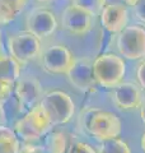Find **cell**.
Segmentation results:
<instances>
[{
	"mask_svg": "<svg viewBox=\"0 0 145 153\" xmlns=\"http://www.w3.org/2000/svg\"><path fill=\"white\" fill-rule=\"evenodd\" d=\"M93 74L98 85L112 89L124 82L126 63L122 57L113 52L101 54L93 61Z\"/></svg>",
	"mask_w": 145,
	"mask_h": 153,
	"instance_id": "1",
	"label": "cell"
},
{
	"mask_svg": "<svg viewBox=\"0 0 145 153\" xmlns=\"http://www.w3.org/2000/svg\"><path fill=\"white\" fill-rule=\"evenodd\" d=\"M83 121L87 133L101 142L111 138H118L122 131V123L117 115L104 110H90L84 115Z\"/></svg>",
	"mask_w": 145,
	"mask_h": 153,
	"instance_id": "2",
	"label": "cell"
},
{
	"mask_svg": "<svg viewBox=\"0 0 145 153\" xmlns=\"http://www.w3.org/2000/svg\"><path fill=\"white\" fill-rule=\"evenodd\" d=\"M52 126L54 125H52L50 117L38 103L37 106L27 111L26 115L16 123L14 131L18 138L28 143H32L45 137L51 130Z\"/></svg>",
	"mask_w": 145,
	"mask_h": 153,
	"instance_id": "3",
	"label": "cell"
},
{
	"mask_svg": "<svg viewBox=\"0 0 145 153\" xmlns=\"http://www.w3.org/2000/svg\"><path fill=\"white\" fill-rule=\"evenodd\" d=\"M40 106L50 117L52 125L67 124L75 114V103L70 94L60 89H54L43 94Z\"/></svg>",
	"mask_w": 145,
	"mask_h": 153,
	"instance_id": "4",
	"label": "cell"
},
{
	"mask_svg": "<svg viewBox=\"0 0 145 153\" xmlns=\"http://www.w3.org/2000/svg\"><path fill=\"white\" fill-rule=\"evenodd\" d=\"M42 52L41 40L28 31L17 32L8 38V54L22 66L37 59Z\"/></svg>",
	"mask_w": 145,
	"mask_h": 153,
	"instance_id": "5",
	"label": "cell"
},
{
	"mask_svg": "<svg viewBox=\"0 0 145 153\" xmlns=\"http://www.w3.org/2000/svg\"><path fill=\"white\" fill-rule=\"evenodd\" d=\"M116 46L124 59L141 60L145 57V28L138 25L126 26L118 33Z\"/></svg>",
	"mask_w": 145,
	"mask_h": 153,
	"instance_id": "6",
	"label": "cell"
},
{
	"mask_svg": "<svg viewBox=\"0 0 145 153\" xmlns=\"http://www.w3.org/2000/svg\"><path fill=\"white\" fill-rule=\"evenodd\" d=\"M41 64L47 73L55 75H66L76 57L66 46L54 44L47 46L41 52Z\"/></svg>",
	"mask_w": 145,
	"mask_h": 153,
	"instance_id": "7",
	"label": "cell"
},
{
	"mask_svg": "<svg viewBox=\"0 0 145 153\" xmlns=\"http://www.w3.org/2000/svg\"><path fill=\"white\" fill-rule=\"evenodd\" d=\"M94 17L76 4L67 5L61 14V26L72 36H84L90 32Z\"/></svg>",
	"mask_w": 145,
	"mask_h": 153,
	"instance_id": "8",
	"label": "cell"
},
{
	"mask_svg": "<svg viewBox=\"0 0 145 153\" xmlns=\"http://www.w3.org/2000/svg\"><path fill=\"white\" fill-rule=\"evenodd\" d=\"M14 94L21 111H30L37 106L43 96L40 80L31 75L21 76L17 80L14 84Z\"/></svg>",
	"mask_w": 145,
	"mask_h": 153,
	"instance_id": "9",
	"label": "cell"
},
{
	"mask_svg": "<svg viewBox=\"0 0 145 153\" xmlns=\"http://www.w3.org/2000/svg\"><path fill=\"white\" fill-rule=\"evenodd\" d=\"M59 23L55 13L46 8H36L28 13L26 18V28L40 40L52 36L56 32Z\"/></svg>",
	"mask_w": 145,
	"mask_h": 153,
	"instance_id": "10",
	"label": "cell"
},
{
	"mask_svg": "<svg viewBox=\"0 0 145 153\" xmlns=\"http://www.w3.org/2000/svg\"><path fill=\"white\" fill-rule=\"evenodd\" d=\"M66 76L69 79V82L81 92L94 91L95 87L98 85L93 74V61L89 57L75 59L74 64H72Z\"/></svg>",
	"mask_w": 145,
	"mask_h": 153,
	"instance_id": "11",
	"label": "cell"
},
{
	"mask_svg": "<svg viewBox=\"0 0 145 153\" xmlns=\"http://www.w3.org/2000/svg\"><path fill=\"white\" fill-rule=\"evenodd\" d=\"M111 100L118 110L132 111V110L139 108L143 102L141 88L131 82H122L112 88Z\"/></svg>",
	"mask_w": 145,
	"mask_h": 153,
	"instance_id": "12",
	"label": "cell"
},
{
	"mask_svg": "<svg viewBox=\"0 0 145 153\" xmlns=\"http://www.w3.org/2000/svg\"><path fill=\"white\" fill-rule=\"evenodd\" d=\"M101 22L109 33H120L129 23V12L122 3H107L101 12Z\"/></svg>",
	"mask_w": 145,
	"mask_h": 153,
	"instance_id": "13",
	"label": "cell"
},
{
	"mask_svg": "<svg viewBox=\"0 0 145 153\" xmlns=\"http://www.w3.org/2000/svg\"><path fill=\"white\" fill-rule=\"evenodd\" d=\"M22 65L13 56L0 52V80L16 83L21 78Z\"/></svg>",
	"mask_w": 145,
	"mask_h": 153,
	"instance_id": "14",
	"label": "cell"
},
{
	"mask_svg": "<svg viewBox=\"0 0 145 153\" xmlns=\"http://www.w3.org/2000/svg\"><path fill=\"white\" fill-rule=\"evenodd\" d=\"M28 0H0V26L12 23L24 8Z\"/></svg>",
	"mask_w": 145,
	"mask_h": 153,
	"instance_id": "15",
	"label": "cell"
},
{
	"mask_svg": "<svg viewBox=\"0 0 145 153\" xmlns=\"http://www.w3.org/2000/svg\"><path fill=\"white\" fill-rule=\"evenodd\" d=\"M21 142L16 131L7 128L0 126V153H19Z\"/></svg>",
	"mask_w": 145,
	"mask_h": 153,
	"instance_id": "16",
	"label": "cell"
},
{
	"mask_svg": "<svg viewBox=\"0 0 145 153\" xmlns=\"http://www.w3.org/2000/svg\"><path fill=\"white\" fill-rule=\"evenodd\" d=\"M98 153H131L129 144L120 138H111L102 140Z\"/></svg>",
	"mask_w": 145,
	"mask_h": 153,
	"instance_id": "17",
	"label": "cell"
},
{
	"mask_svg": "<svg viewBox=\"0 0 145 153\" xmlns=\"http://www.w3.org/2000/svg\"><path fill=\"white\" fill-rule=\"evenodd\" d=\"M45 146L55 153H65L67 148L65 134L61 131H52L50 134H46Z\"/></svg>",
	"mask_w": 145,
	"mask_h": 153,
	"instance_id": "18",
	"label": "cell"
},
{
	"mask_svg": "<svg viewBox=\"0 0 145 153\" xmlns=\"http://www.w3.org/2000/svg\"><path fill=\"white\" fill-rule=\"evenodd\" d=\"M74 4L79 5L84 10L89 12L93 17H95L102 12V9L106 4V0H74Z\"/></svg>",
	"mask_w": 145,
	"mask_h": 153,
	"instance_id": "19",
	"label": "cell"
},
{
	"mask_svg": "<svg viewBox=\"0 0 145 153\" xmlns=\"http://www.w3.org/2000/svg\"><path fill=\"white\" fill-rule=\"evenodd\" d=\"M65 153H97V152L93 147L85 142H72L66 148Z\"/></svg>",
	"mask_w": 145,
	"mask_h": 153,
	"instance_id": "20",
	"label": "cell"
},
{
	"mask_svg": "<svg viewBox=\"0 0 145 153\" xmlns=\"http://www.w3.org/2000/svg\"><path fill=\"white\" fill-rule=\"evenodd\" d=\"M14 84L16 83L0 80V103H4L10 98V96L14 93Z\"/></svg>",
	"mask_w": 145,
	"mask_h": 153,
	"instance_id": "21",
	"label": "cell"
},
{
	"mask_svg": "<svg viewBox=\"0 0 145 153\" xmlns=\"http://www.w3.org/2000/svg\"><path fill=\"white\" fill-rule=\"evenodd\" d=\"M19 153H55L52 152L50 148L46 147L45 144L43 146H35V144H26L24 147L21 148Z\"/></svg>",
	"mask_w": 145,
	"mask_h": 153,
	"instance_id": "22",
	"label": "cell"
},
{
	"mask_svg": "<svg viewBox=\"0 0 145 153\" xmlns=\"http://www.w3.org/2000/svg\"><path fill=\"white\" fill-rule=\"evenodd\" d=\"M134 16L136 17L141 23L145 25V0H139V1L132 7Z\"/></svg>",
	"mask_w": 145,
	"mask_h": 153,
	"instance_id": "23",
	"label": "cell"
},
{
	"mask_svg": "<svg viewBox=\"0 0 145 153\" xmlns=\"http://www.w3.org/2000/svg\"><path fill=\"white\" fill-rule=\"evenodd\" d=\"M136 80L139 83V87L145 91V59L140 61L136 68Z\"/></svg>",
	"mask_w": 145,
	"mask_h": 153,
	"instance_id": "24",
	"label": "cell"
},
{
	"mask_svg": "<svg viewBox=\"0 0 145 153\" xmlns=\"http://www.w3.org/2000/svg\"><path fill=\"white\" fill-rule=\"evenodd\" d=\"M5 124V110H4V103H0V126Z\"/></svg>",
	"mask_w": 145,
	"mask_h": 153,
	"instance_id": "25",
	"label": "cell"
},
{
	"mask_svg": "<svg viewBox=\"0 0 145 153\" xmlns=\"http://www.w3.org/2000/svg\"><path fill=\"white\" fill-rule=\"evenodd\" d=\"M139 108H140V117H141V121L145 124V100L141 102Z\"/></svg>",
	"mask_w": 145,
	"mask_h": 153,
	"instance_id": "26",
	"label": "cell"
},
{
	"mask_svg": "<svg viewBox=\"0 0 145 153\" xmlns=\"http://www.w3.org/2000/svg\"><path fill=\"white\" fill-rule=\"evenodd\" d=\"M138 1L139 0H118V3H122L124 5H126V7H134Z\"/></svg>",
	"mask_w": 145,
	"mask_h": 153,
	"instance_id": "27",
	"label": "cell"
},
{
	"mask_svg": "<svg viewBox=\"0 0 145 153\" xmlns=\"http://www.w3.org/2000/svg\"><path fill=\"white\" fill-rule=\"evenodd\" d=\"M140 146H141V151L145 153V133L141 135V140H140Z\"/></svg>",
	"mask_w": 145,
	"mask_h": 153,
	"instance_id": "28",
	"label": "cell"
},
{
	"mask_svg": "<svg viewBox=\"0 0 145 153\" xmlns=\"http://www.w3.org/2000/svg\"><path fill=\"white\" fill-rule=\"evenodd\" d=\"M38 3H46V1H50V0H36Z\"/></svg>",
	"mask_w": 145,
	"mask_h": 153,
	"instance_id": "29",
	"label": "cell"
},
{
	"mask_svg": "<svg viewBox=\"0 0 145 153\" xmlns=\"http://www.w3.org/2000/svg\"><path fill=\"white\" fill-rule=\"evenodd\" d=\"M0 41H1V30H0Z\"/></svg>",
	"mask_w": 145,
	"mask_h": 153,
	"instance_id": "30",
	"label": "cell"
}]
</instances>
